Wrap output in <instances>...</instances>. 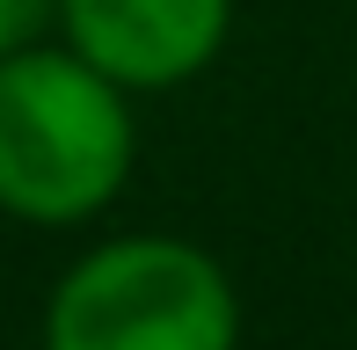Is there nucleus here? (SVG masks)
<instances>
[{
	"label": "nucleus",
	"instance_id": "3",
	"mask_svg": "<svg viewBox=\"0 0 357 350\" xmlns=\"http://www.w3.org/2000/svg\"><path fill=\"white\" fill-rule=\"evenodd\" d=\"M59 22L117 88H175L219 59L234 0H59Z\"/></svg>",
	"mask_w": 357,
	"mask_h": 350
},
{
	"label": "nucleus",
	"instance_id": "2",
	"mask_svg": "<svg viewBox=\"0 0 357 350\" xmlns=\"http://www.w3.org/2000/svg\"><path fill=\"white\" fill-rule=\"evenodd\" d=\"M226 270L175 234H124L80 256L44 307V350H234Z\"/></svg>",
	"mask_w": 357,
	"mask_h": 350
},
{
	"label": "nucleus",
	"instance_id": "4",
	"mask_svg": "<svg viewBox=\"0 0 357 350\" xmlns=\"http://www.w3.org/2000/svg\"><path fill=\"white\" fill-rule=\"evenodd\" d=\"M44 15H59V0H0V59L22 52V44L44 29Z\"/></svg>",
	"mask_w": 357,
	"mask_h": 350
},
{
	"label": "nucleus",
	"instance_id": "1",
	"mask_svg": "<svg viewBox=\"0 0 357 350\" xmlns=\"http://www.w3.org/2000/svg\"><path fill=\"white\" fill-rule=\"evenodd\" d=\"M132 175V109L80 52L0 59V212L73 227L102 212Z\"/></svg>",
	"mask_w": 357,
	"mask_h": 350
}]
</instances>
